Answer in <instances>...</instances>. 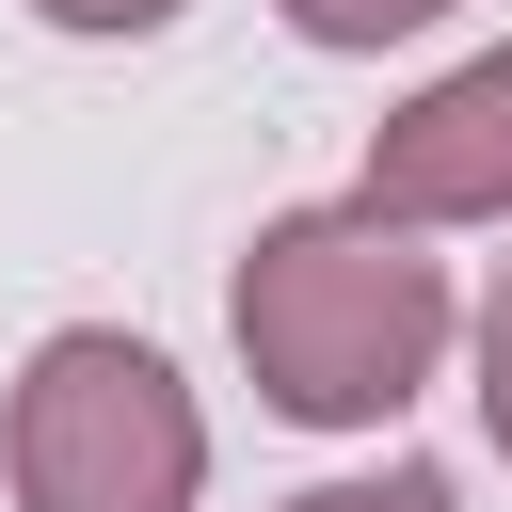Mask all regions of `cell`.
<instances>
[{"instance_id": "obj_1", "label": "cell", "mask_w": 512, "mask_h": 512, "mask_svg": "<svg viewBox=\"0 0 512 512\" xmlns=\"http://www.w3.org/2000/svg\"><path fill=\"white\" fill-rule=\"evenodd\" d=\"M224 320H240V368L272 416L384 432L448 352V256H416V224H384V208H288V224H256Z\"/></svg>"}, {"instance_id": "obj_2", "label": "cell", "mask_w": 512, "mask_h": 512, "mask_svg": "<svg viewBox=\"0 0 512 512\" xmlns=\"http://www.w3.org/2000/svg\"><path fill=\"white\" fill-rule=\"evenodd\" d=\"M208 416L128 320H64L16 368V512H192Z\"/></svg>"}, {"instance_id": "obj_3", "label": "cell", "mask_w": 512, "mask_h": 512, "mask_svg": "<svg viewBox=\"0 0 512 512\" xmlns=\"http://www.w3.org/2000/svg\"><path fill=\"white\" fill-rule=\"evenodd\" d=\"M384 224H512V48L416 80L384 128H368V192Z\"/></svg>"}, {"instance_id": "obj_4", "label": "cell", "mask_w": 512, "mask_h": 512, "mask_svg": "<svg viewBox=\"0 0 512 512\" xmlns=\"http://www.w3.org/2000/svg\"><path fill=\"white\" fill-rule=\"evenodd\" d=\"M432 16H464V0H288L304 48H400V32H432Z\"/></svg>"}, {"instance_id": "obj_5", "label": "cell", "mask_w": 512, "mask_h": 512, "mask_svg": "<svg viewBox=\"0 0 512 512\" xmlns=\"http://www.w3.org/2000/svg\"><path fill=\"white\" fill-rule=\"evenodd\" d=\"M288 512H464L432 464H368V480H320V496H288Z\"/></svg>"}, {"instance_id": "obj_6", "label": "cell", "mask_w": 512, "mask_h": 512, "mask_svg": "<svg viewBox=\"0 0 512 512\" xmlns=\"http://www.w3.org/2000/svg\"><path fill=\"white\" fill-rule=\"evenodd\" d=\"M480 432L512 448V272L480 288Z\"/></svg>"}, {"instance_id": "obj_7", "label": "cell", "mask_w": 512, "mask_h": 512, "mask_svg": "<svg viewBox=\"0 0 512 512\" xmlns=\"http://www.w3.org/2000/svg\"><path fill=\"white\" fill-rule=\"evenodd\" d=\"M32 16H48V32H160L176 0H32Z\"/></svg>"}]
</instances>
